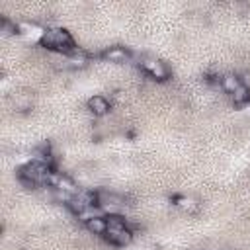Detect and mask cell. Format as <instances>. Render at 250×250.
<instances>
[{
	"label": "cell",
	"mask_w": 250,
	"mask_h": 250,
	"mask_svg": "<svg viewBox=\"0 0 250 250\" xmlns=\"http://www.w3.org/2000/svg\"><path fill=\"white\" fill-rule=\"evenodd\" d=\"M107 219V230H105V240L113 246H127L133 240V232L131 229L125 225V219L117 213H111Z\"/></svg>",
	"instance_id": "cell-1"
},
{
	"label": "cell",
	"mask_w": 250,
	"mask_h": 250,
	"mask_svg": "<svg viewBox=\"0 0 250 250\" xmlns=\"http://www.w3.org/2000/svg\"><path fill=\"white\" fill-rule=\"evenodd\" d=\"M41 43L45 47H51V49H57V51H62V53H72L74 51V39L64 29H47L41 35Z\"/></svg>",
	"instance_id": "cell-2"
},
{
	"label": "cell",
	"mask_w": 250,
	"mask_h": 250,
	"mask_svg": "<svg viewBox=\"0 0 250 250\" xmlns=\"http://www.w3.org/2000/svg\"><path fill=\"white\" fill-rule=\"evenodd\" d=\"M141 66H143V70L146 74H150L156 80H166L168 78V66L162 61H158V59H150V57L148 59H143Z\"/></svg>",
	"instance_id": "cell-3"
},
{
	"label": "cell",
	"mask_w": 250,
	"mask_h": 250,
	"mask_svg": "<svg viewBox=\"0 0 250 250\" xmlns=\"http://www.w3.org/2000/svg\"><path fill=\"white\" fill-rule=\"evenodd\" d=\"M49 186H51V188H55V189H59V191L70 193V195H74V193H78V191H80V189L76 188V184H74L68 176H62V174H59V172H53V174H51Z\"/></svg>",
	"instance_id": "cell-4"
},
{
	"label": "cell",
	"mask_w": 250,
	"mask_h": 250,
	"mask_svg": "<svg viewBox=\"0 0 250 250\" xmlns=\"http://www.w3.org/2000/svg\"><path fill=\"white\" fill-rule=\"evenodd\" d=\"M129 51L125 49V47H119V45H115V47H109L105 53H104V59L105 61H109V62H117V64H121V62H127L129 61Z\"/></svg>",
	"instance_id": "cell-5"
},
{
	"label": "cell",
	"mask_w": 250,
	"mask_h": 250,
	"mask_svg": "<svg viewBox=\"0 0 250 250\" xmlns=\"http://www.w3.org/2000/svg\"><path fill=\"white\" fill-rule=\"evenodd\" d=\"M84 225H86V229H88L92 234H100V236H104L105 230H107V219L102 217V215H94V217H90Z\"/></svg>",
	"instance_id": "cell-6"
},
{
	"label": "cell",
	"mask_w": 250,
	"mask_h": 250,
	"mask_svg": "<svg viewBox=\"0 0 250 250\" xmlns=\"http://www.w3.org/2000/svg\"><path fill=\"white\" fill-rule=\"evenodd\" d=\"M109 102L104 98V96H92L88 100V109L94 113V115H105L109 111Z\"/></svg>",
	"instance_id": "cell-7"
},
{
	"label": "cell",
	"mask_w": 250,
	"mask_h": 250,
	"mask_svg": "<svg viewBox=\"0 0 250 250\" xmlns=\"http://www.w3.org/2000/svg\"><path fill=\"white\" fill-rule=\"evenodd\" d=\"M240 86H242V82H240L238 76H234V74H225V76H221V88H223L227 94L232 96Z\"/></svg>",
	"instance_id": "cell-8"
},
{
	"label": "cell",
	"mask_w": 250,
	"mask_h": 250,
	"mask_svg": "<svg viewBox=\"0 0 250 250\" xmlns=\"http://www.w3.org/2000/svg\"><path fill=\"white\" fill-rule=\"evenodd\" d=\"M232 102H234L236 105H244V104H248V102H250V90L242 84V86L232 94Z\"/></svg>",
	"instance_id": "cell-9"
},
{
	"label": "cell",
	"mask_w": 250,
	"mask_h": 250,
	"mask_svg": "<svg viewBox=\"0 0 250 250\" xmlns=\"http://www.w3.org/2000/svg\"><path fill=\"white\" fill-rule=\"evenodd\" d=\"M178 207L182 211H188V213H195L199 209V203L193 199V197H180L178 199Z\"/></svg>",
	"instance_id": "cell-10"
},
{
	"label": "cell",
	"mask_w": 250,
	"mask_h": 250,
	"mask_svg": "<svg viewBox=\"0 0 250 250\" xmlns=\"http://www.w3.org/2000/svg\"><path fill=\"white\" fill-rule=\"evenodd\" d=\"M16 31V25L14 23H10L8 20H2V25H0V33L6 37V35H10V33H14Z\"/></svg>",
	"instance_id": "cell-11"
}]
</instances>
